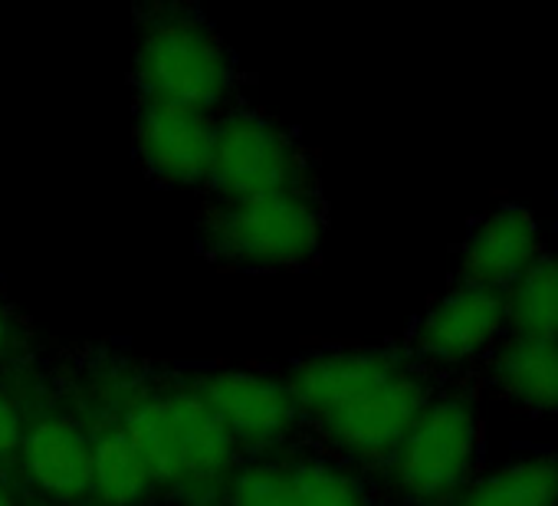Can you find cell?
<instances>
[{"mask_svg": "<svg viewBox=\"0 0 558 506\" xmlns=\"http://www.w3.org/2000/svg\"><path fill=\"white\" fill-rule=\"evenodd\" d=\"M217 119L174 103L138 96L135 106V148L142 165L158 184L194 188L207 184L214 158Z\"/></svg>", "mask_w": 558, "mask_h": 506, "instance_id": "obj_9", "label": "cell"}, {"mask_svg": "<svg viewBox=\"0 0 558 506\" xmlns=\"http://www.w3.org/2000/svg\"><path fill=\"white\" fill-rule=\"evenodd\" d=\"M0 477L21 490V434H17V411L8 395L4 375H0Z\"/></svg>", "mask_w": 558, "mask_h": 506, "instance_id": "obj_20", "label": "cell"}, {"mask_svg": "<svg viewBox=\"0 0 558 506\" xmlns=\"http://www.w3.org/2000/svg\"><path fill=\"white\" fill-rule=\"evenodd\" d=\"M480 414L466 395H440L414 418L385 470L411 506H447L476 470Z\"/></svg>", "mask_w": 558, "mask_h": 506, "instance_id": "obj_4", "label": "cell"}, {"mask_svg": "<svg viewBox=\"0 0 558 506\" xmlns=\"http://www.w3.org/2000/svg\"><path fill=\"white\" fill-rule=\"evenodd\" d=\"M21 434V493L44 506L93 503L89 437L73 391L53 388L37 369L4 375Z\"/></svg>", "mask_w": 558, "mask_h": 506, "instance_id": "obj_2", "label": "cell"}, {"mask_svg": "<svg viewBox=\"0 0 558 506\" xmlns=\"http://www.w3.org/2000/svg\"><path fill=\"white\" fill-rule=\"evenodd\" d=\"M447 506H558V450H522L473 473Z\"/></svg>", "mask_w": 558, "mask_h": 506, "instance_id": "obj_15", "label": "cell"}, {"mask_svg": "<svg viewBox=\"0 0 558 506\" xmlns=\"http://www.w3.org/2000/svg\"><path fill=\"white\" fill-rule=\"evenodd\" d=\"M411 359L398 349H355V352H323L296 362L287 372V388L293 391L300 411L310 418H326L372 385L391 378Z\"/></svg>", "mask_w": 558, "mask_h": 506, "instance_id": "obj_12", "label": "cell"}, {"mask_svg": "<svg viewBox=\"0 0 558 506\" xmlns=\"http://www.w3.org/2000/svg\"><path fill=\"white\" fill-rule=\"evenodd\" d=\"M0 506H24V493L4 477H0Z\"/></svg>", "mask_w": 558, "mask_h": 506, "instance_id": "obj_21", "label": "cell"}, {"mask_svg": "<svg viewBox=\"0 0 558 506\" xmlns=\"http://www.w3.org/2000/svg\"><path fill=\"white\" fill-rule=\"evenodd\" d=\"M89 437L93 457V503L99 506H142L158 490L138 450L125 437L119 418L83 385L70 388Z\"/></svg>", "mask_w": 558, "mask_h": 506, "instance_id": "obj_13", "label": "cell"}, {"mask_svg": "<svg viewBox=\"0 0 558 506\" xmlns=\"http://www.w3.org/2000/svg\"><path fill=\"white\" fill-rule=\"evenodd\" d=\"M210 261L246 270L310 264L323 243V204L313 191L214 204L197 230Z\"/></svg>", "mask_w": 558, "mask_h": 506, "instance_id": "obj_3", "label": "cell"}, {"mask_svg": "<svg viewBox=\"0 0 558 506\" xmlns=\"http://www.w3.org/2000/svg\"><path fill=\"white\" fill-rule=\"evenodd\" d=\"M138 96L214 116L233 93V63L210 21L187 4H151L132 31Z\"/></svg>", "mask_w": 558, "mask_h": 506, "instance_id": "obj_1", "label": "cell"}, {"mask_svg": "<svg viewBox=\"0 0 558 506\" xmlns=\"http://www.w3.org/2000/svg\"><path fill=\"white\" fill-rule=\"evenodd\" d=\"M506 336V293L457 284L414 326V352L434 365H463Z\"/></svg>", "mask_w": 558, "mask_h": 506, "instance_id": "obj_10", "label": "cell"}, {"mask_svg": "<svg viewBox=\"0 0 558 506\" xmlns=\"http://www.w3.org/2000/svg\"><path fill=\"white\" fill-rule=\"evenodd\" d=\"M542 253L545 246L535 214L525 204L506 201L470 227L460 250V280L506 293Z\"/></svg>", "mask_w": 558, "mask_h": 506, "instance_id": "obj_11", "label": "cell"}, {"mask_svg": "<svg viewBox=\"0 0 558 506\" xmlns=\"http://www.w3.org/2000/svg\"><path fill=\"white\" fill-rule=\"evenodd\" d=\"M161 395L171 414L181 463V496L191 506H227V493L236 473L233 437L187 378L165 382Z\"/></svg>", "mask_w": 558, "mask_h": 506, "instance_id": "obj_7", "label": "cell"}, {"mask_svg": "<svg viewBox=\"0 0 558 506\" xmlns=\"http://www.w3.org/2000/svg\"><path fill=\"white\" fill-rule=\"evenodd\" d=\"M506 336L558 339V253H542L506 290Z\"/></svg>", "mask_w": 558, "mask_h": 506, "instance_id": "obj_16", "label": "cell"}, {"mask_svg": "<svg viewBox=\"0 0 558 506\" xmlns=\"http://www.w3.org/2000/svg\"><path fill=\"white\" fill-rule=\"evenodd\" d=\"M227 506H296L290 467L279 460H253L233 473Z\"/></svg>", "mask_w": 558, "mask_h": 506, "instance_id": "obj_18", "label": "cell"}, {"mask_svg": "<svg viewBox=\"0 0 558 506\" xmlns=\"http://www.w3.org/2000/svg\"><path fill=\"white\" fill-rule=\"evenodd\" d=\"M486 375L506 401L558 418V339L502 336L489 352Z\"/></svg>", "mask_w": 558, "mask_h": 506, "instance_id": "obj_14", "label": "cell"}, {"mask_svg": "<svg viewBox=\"0 0 558 506\" xmlns=\"http://www.w3.org/2000/svg\"><path fill=\"white\" fill-rule=\"evenodd\" d=\"M430 401L427 378L414 362L398 369L391 378L355 395L342 408L319 418L326 437L362 463H388L414 418Z\"/></svg>", "mask_w": 558, "mask_h": 506, "instance_id": "obj_6", "label": "cell"}, {"mask_svg": "<svg viewBox=\"0 0 558 506\" xmlns=\"http://www.w3.org/2000/svg\"><path fill=\"white\" fill-rule=\"evenodd\" d=\"M220 201H253L310 191V168L296 142L276 122L253 112H230L217 122L210 178Z\"/></svg>", "mask_w": 558, "mask_h": 506, "instance_id": "obj_5", "label": "cell"}, {"mask_svg": "<svg viewBox=\"0 0 558 506\" xmlns=\"http://www.w3.org/2000/svg\"><path fill=\"white\" fill-rule=\"evenodd\" d=\"M31 362V333L0 293V375H8Z\"/></svg>", "mask_w": 558, "mask_h": 506, "instance_id": "obj_19", "label": "cell"}, {"mask_svg": "<svg viewBox=\"0 0 558 506\" xmlns=\"http://www.w3.org/2000/svg\"><path fill=\"white\" fill-rule=\"evenodd\" d=\"M290 467V486L296 506H365L362 486L326 460H296Z\"/></svg>", "mask_w": 558, "mask_h": 506, "instance_id": "obj_17", "label": "cell"}, {"mask_svg": "<svg viewBox=\"0 0 558 506\" xmlns=\"http://www.w3.org/2000/svg\"><path fill=\"white\" fill-rule=\"evenodd\" d=\"M80 506H99V503H80Z\"/></svg>", "mask_w": 558, "mask_h": 506, "instance_id": "obj_22", "label": "cell"}, {"mask_svg": "<svg viewBox=\"0 0 558 506\" xmlns=\"http://www.w3.org/2000/svg\"><path fill=\"white\" fill-rule=\"evenodd\" d=\"M220 418L236 450H269L296 427L300 405L283 378L253 372H197L187 378Z\"/></svg>", "mask_w": 558, "mask_h": 506, "instance_id": "obj_8", "label": "cell"}]
</instances>
